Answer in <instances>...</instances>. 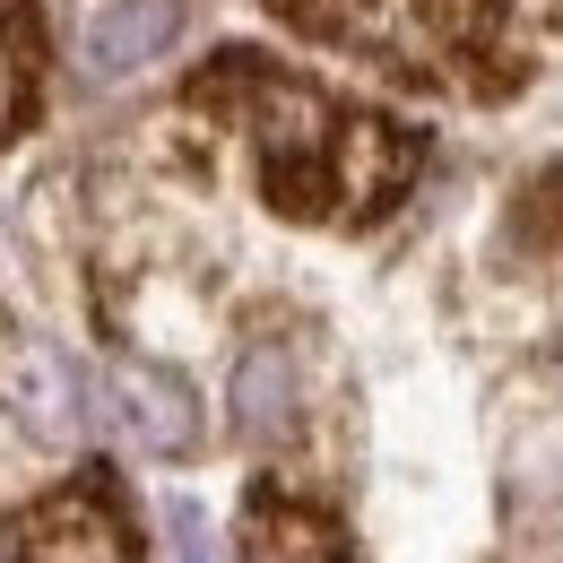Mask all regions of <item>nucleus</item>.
I'll return each mask as SVG.
<instances>
[{
    "label": "nucleus",
    "instance_id": "f257e3e1",
    "mask_svg": "<svg viewBox=\"0 0 563 563\" xmlns=\"http://www.w3.org/2000/svg\"><path fill=\"white\" fill-rule=\"evenodd\" d=\"M183 104L200 122H217V131H234V147L252 156V183H261L269 209L295 217V225H330V234L382 225L417 191L424 156H433V140L408 113L339 96L321 78L252 53V44L217 53L209 70L183 87Z\"/></svg>",
    "mask_w": 563,
    "mask_h": 563
},
{
    "label": "nucleus",
    "instance_id": "f03ea898",
    "mask_svg": "<svg viewBox=\"0 0 563 563\" xmlns=\"http://www.w3.org/2000/svg\"><path fill=\"white\" fill-rule=\"evenodd\" d=\"M9 563H140V538H131V511H122L113 477L87 468L62 494H44L35 511H18Z\"/></svg>",
    "mask_w": 563,
    "mask_h": 563
},
{
    "label": "nucleus",
    "instance_id": "7ed1b4c3",
    "mask_svg": "<svg viewBox=\"0 0 563 563\" xmlns=\"http://www.w3.org/2000/svg\"><path fill=\"white\" fill-rule=\"evenodd\" d=\"M174 26H183V0H87L78 62H87V78H122L140 62H156L174 44Z\"/></svg>",
    "mask_w": 563,
    "mask_h": 563
},
{
    "label": "nucleus",
    "instance_id": "20e7f679",
    "mask_svg": "<svg viewBox=\"0 0 563 563\" xmlns=\"http://www.w3.org/2000/svg\"><path fill=\"white\" fill-rule=\"evenodd\" d=\"M243 563H355V555H347V538H339L330 511L261 486L252 511H243Z\"/></svg>",
    "mask_w": 563,
    "mask_h": 563
},
{
    "label": "nucleus",
    "instance_id": "39448f33",
    "mask_svg": "<svg viewBox=\"0 0 563 563\" xmlns=\"http://www.w3.org/2000/svg\"><path fill=\"white\" fill-rule=\"evenodd\" d=\"M503 243H511L520 261H563V156H555V165H538V174L511 191Z\"/></svg>",
    "mask_w": 563,
    "mask_h": 563
},
{
    "label": "nucleus",
    "instance_id": "423d86ee",
    "mask_svg": "<svg viewBox=\"0 0 563 563\" xmlns=\"http://www.w3.org/2000/svg\"><path fill=\"white\" fill-rule=\"evenodd\" d=\"M131 424H140V442H156V451H183L191 442V399L174 382H131Z\"/></svg>",
    "mask_w": 563,
    "mask_h": 563
}]
</instances>
